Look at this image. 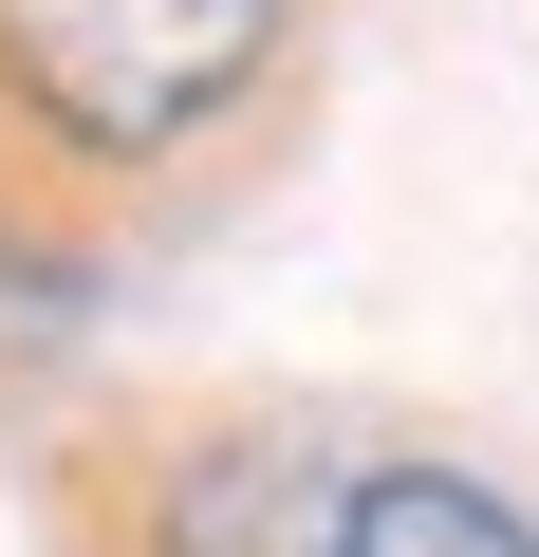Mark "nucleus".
Segmentation results:
<instances>
[{"label":"nucleus","instance_id":"f257e3e1","mask_svg":"<svg viewBox=\"0 0 539 557\" xmlns=\"http://www.w3.org/2000/svg\"><path fill=\"white\" fill-rule=\"evenodd\" d=\"M260 57H280V0H0V75L20 112L94 168H149L168 131H205Z\"/></svg>","mask_w":539,"mask_h":557},{"label":"nucleus","instance_id":"7ed1b4c3","mask_svg":"<svg viewBox=\"0 0 539 557\" xmlns=\"http://www.w3.org/2000/svg\"><path fill=\"white\" fill-rule=\"evenodd\" d=\"M354 557H539V539H520L465 465H372V483H354Z\"/></svg>","mask_w":539,"mask_h":557},{"label":"nucleus","instance_id":"f03ea898","mask_svg":"<svg viewBox=\"0 0 539 557\" xmlns=\"http://www.w3.org/2000/svg\"><path fill=\"white\" fill-rule=\"evenodd\" d=\"M354 483L317 428H205L149 483V557H354Z\"/></svg>","mask_w":539,"mask_h":557}]
</instances>
